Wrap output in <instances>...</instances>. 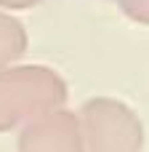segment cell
Instances as JSON below:
<instances>
[{
  "label": "cell",
  "mask_w": 149,
  "mask_h": 152,
  "mask_svg": "<svg viewBox=\"0 0 149 152\" xmlns=\"http://www.w3.org/2000/svg\"><path fill=\"white\" fill-rule=\"evenodd\" d=\"M67 96V80L51 67L13 64L0 69V134L61 110Z\"/></svg>",
  "instance_id": "cell-1"
},
{
  "label": "cell",
  "mask_w": 149,
  "mask_h": 152,
  "mask_svg": "<svg viewBox=\"0 0 149 152\" xmlns=\"http://www.w3.org/2000/svg\"><path fill=\"white\" fill-rule=\"evenodd\" d=\"M83 152H141L144 126L120 99L93 96L77 112Z\"/></svg>",
  "instance_id": "cell-2"
},
{
  "label": "cell",
  "mask_w": 149,
  "mask_h": 152,
  "mask_svg": "<svg viewBox=\"0 0 149 152\" xmlns=\"http://www.w3.org/2000/svg\"><path fill=\"white\" fill-rule=\"evenodd\" d=\"M16 147L19 152H83L77 115L61 107L27 123Z\"/></svg>",
  "instance_id": "cell-3"
},
{
  "label": "cell",
  "mask_w": 149,
  "mask_h": 152,
  "mask_svg": "<svg viewBox=\"0 0 149 152\" xmlns=\"http://www.w3.org/2000/svg\"><path fill=\"white\" fill-rule=\"evenodd\" d=\"M27 45H29L27 27L16 16L0 11V69L13 67L27 53Z\"/></svg>",
  "instance_id": "cell-4"
},
{
  "label": "cell",
  "mask_w": 149,
  "mask_h": 152,
  "mask_svg": "<svg viewBox=\"0 0 149 152\" xmlns=\"http://www.w3.org/2000/svg\"><path fill=\"white\" fill-rule=\"evenodd\" d=\"M117 5L131 21L149 27V0H117Z\"/></svg>",
  "instance_id": "cell-5"
},
{
  "label": "cell",
  "mask_w": 149,
  "mask_h": 152,
  "mask_svg": "<svg viewBox=\"0 0 149 152\" xmlns=\"http://www.w3.org/2000/svg\"><path fill=\"white\" fill-rule=\"evenodd\" d=\"M43 0H0V8H5V11H27V8H35Z\"/></svg>",
  "instance_id": "cell-6"
}]
</instances>
